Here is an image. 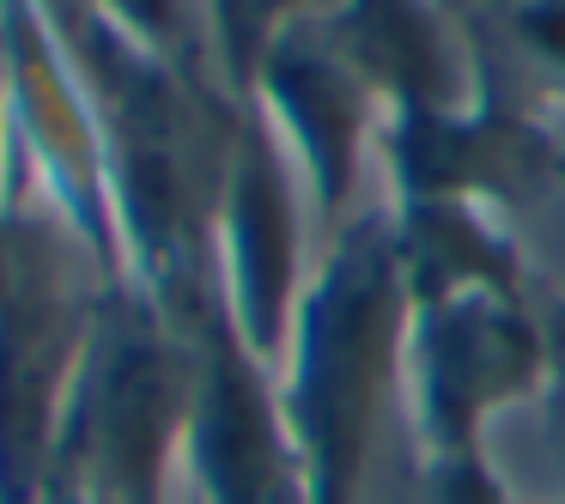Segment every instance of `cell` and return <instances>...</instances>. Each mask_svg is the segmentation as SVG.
<instances>
[{"label":"cell","mask_w":565,"mask_h":504,"mask_svg":"<svg viewBox=\"0 0 565 504\" xmlns=\"http://www.w3.org/2000/svg\"><path fill=\"white\" fill-rule=\"evenodd\" d=\"M390 504H414V480H407V486H395V498Z\"/></svg>","instance_id":"cell-21"},{"label":"cell","mask_w":565,"mask_h":504,"mask_svg":"<svg viewBox=\"0 0 565 504\" xmlns=\"http://www.w3.org/2000/svg\"><path fill=\"white\" fill-rule=\"evenodd\" d=\"M7 159H13V140H7V62H0V213H7Z\"/></svg>","instance_id":"cell-19"},{"label":"cell","mask_w":565,"mask_h":504,"mask_svg":"<svg viewBox=\"0 0 565 504\" xmlns=\"http://www.w3.org/2000/svg\"><path fill=\"white\" fill-rule=\"evenodd\" d=\"M407 377V286L395 268L390 207H359L322 244L292 317L280 401L305 462V504H359L383 414Z\"/></svg>","instance_id":"cell-2"},{"label":"cell","mask_w":565,"mask_h":504,"mask_svg":"<svg viewBox=\"0 0 565 504\" xmlns=\"http://www.w3.org/2000/svg\"><path fill=\"white\" fill-rule=\"evenodd\" d=\"M438 7L468 31V25H499V19L511 13V7H523V0H438Z\"/></svg>","instance_id":"cell-18"},{"label":"cell","mask_w":565,"mask_h":504,"mask_svg":"<svg viewBox=\"0 0 565 504\" xmlns=\"http://www.w3.org/2000/svg\"><path fill=\"white\" fill-rule=\"evenodd\" d=\"M220 280L237 334L256 346V358H268L280 371L286 346H292L298 298L310 286L305 183H298L292 152L274 135L256 98L244 104V135H237L232 183H225V207H220Z\"/></svg>","instance_id":"cell-9"},{"label":"cell","mask_w":565,"mask_h":504,"mask_svg":"<svg viewBox=\"0 0 565 504\" xmlns=\"http://www.w3.org/2000/svg\"><path fill=\"white\" fill-rule=\"evenodd\" d=\"M334 7H341V0H201L207 55H213V67H220V79L237 98H249L274 43L292 25H310V19L334 13Z\"/></svg>","instance_id":"cell-13"},{"label":"cell","mask_w":565,"mask_h":504,"mask_svg":"<svg viewBox=\"0 0 565 504\" xmlns=\"http://www.w3.org/2000/svg\"><path fill=\"white\" fill-rule=\"evenodd\" d=\"M43 504H92L79 486H67V480H50V492H43Z\"/></svg>","instance_id":"cell-20"},{"label":"cell","mask_w":565,"mask_h":504,"mask_svg":"<svg viewBox=\"0 0 565 504\" xmlns=\"http://www.w3.org/2000/svg\"><path fill=\"white\" fill-rule=\"evenodd\" d=\"M390 232L407 310L462 292H529L535 286L511 225L475 201H390Z\"/></svg>","instance_id":"cell-12"},{"label":"cell","mask_w":565,"mask_h":504,"mask_svg":"<svg viewBox=\"0 0 565 504\" xmlns=\"http://www.w3.org/2000/svg\"><path fill=\"white\" fill-rule=\"evenodd\" d=\"M414 468V504H511V486L492 455H450V462H407Z\"/></svg>","instance_id":"cell-15"},{"label":"cell","mask_w":565,"mask_h":504,"mask_svg":"<svg viewBox=\"0 0 565 504\" xmlns=\"http://www.w3.org/2000/svg\"><path fill=\"white\" fill-rule=\"evenodd\" d=\"M43 13H67V7H86V0H38ZM98 7H110L122 25H135L140 37L164 43V50H183V43H201L195 31H189L183 19V0H98Z\"/></svg>","instance_id":"cell-16"},{"label":"cell","mask_w":565,"mask_h":504,"mask_svg":"<svg viewBox=\"0 0 565 504\" xmlns=\"http://www.w3.org/2000/svg\"><path fill=\"white\" fill-rule=\"evenodd\" d=\"M492 31L541 98H565V0H523Z\"/></svg>","instance_id":"cell-14"},{"label":"cell","mask_w":565,"mask_h":504,"mask_svg":"<svg viewBox=\"0 0 565 504\" xmlns=\"http://www.w3.org/2000/svg\"><path fill=\"white\" fill-rule=\"evenodd\" d=\"M547 334L529 292H462L407 310V419L419 462L487 455L499 414L541 401Z\"/></svg>","instance_id":"cell-6"},{"label":"cell","mask_w":565,"mask_h":504,"mask_svg":"<svg viewBox=\"0 0 565 504\" xmlns=\"http://www.w3.org/2000/svg\"><path fill=\"white\" fill-rule=\"evenodd\" d=\"M475 92L444 110H395L377 122L395 201H475L499 219L565 195V147L541 116V92L523 79L492 25H468Z\"/></svg>","instance_id":"cell-5"},{"label":"cell","mask_w":565,"mask_h":504,"mask_svg":"<svg viewBox=\"0 0 565 504\" xmlns=\"http://www.w3.org/2000/svg\"><path fill=\"white\" fill-rule=\"evenodd\" d=\"M104 268L25 159H7L0 213V504H43L86 358Z\"/></svg>","instance_id":"cell-3"},{"label":"cell","mask_w":565,"mask_h":504,"mask_svg":"<svg viewBox=\"0 0 565 504\" xmlns=\"http://www.w3.org/2000/svg\"><path fill=\"white\" fill-rule=\"evenodd\" d=\"M262 116L274 122V135L286 140L298 164V183L310 201V232L317 244H334L347 225L359 219V171H365V147L377 140V110L371 86L341 62L322 25H292L268 50L256 74Z\"/></svg>","instance_id":"cell-10"},{"label":"cell","mask_w":565,"mask_h":504,"mask_svg":"<svg viewBox=\"0 0 565 504\" xmlns=\"http://www.w3.org/2000/svg\"><path fill=\"white\" fill-rule=\"evenodd\" d=\"M195 389H189L183 468L195 504H298L305 462L280 401V371L237 334L232 304L183 329Z\"/></svg>","instance_id":"cell-8"},{"label":"cell","mask_w":565,"mask_h":504,"mask_svg":"<svg viewBox=\"0 0 565 504\" xmlns=\"http://www.w3.org/2000/svg\"><path fill=\"white\" fill-rule=\"evenodd\" d=\"M535 310H541V334H547V389H541V407H547V431L565 450V292L535 280Z\"/></svg>","instance_id":"cell-17"},{"label":"cell","mask_w":565,"mask_h":504,"mask_svg":"<svg viewBox=\"0 0 565 504\" xmlns=\"http://www.w3.org/2000/svg\"><path fill=\"white\" fill-rule=\"evenodd\" d=\"M189 341L140 280H110L92 310L86 358L62 419L55 474L92 504H171L189 438Z\"/></svg>","instance_id":"cell-4"},{"label":"cell","mask_w":565,"mask_h":504,"mask_svg":"<svg viewBox=\"0 0 565 504\" xmlns=\"http://www.w3.org/2000/svg\"><path fill=\"white\" fill-rule=\"evenodd\" d=\"M341 62L371 86L383 116L444 110L475 92L468 37L438 0H341L317 19Z\"/></svg>","instance_id":"cell-11"},{"label":"cell","mask_w":565,"mask_h":504,"mask_svg":"<svg viewBox=\"0 0 565 504\" xmlns=\"http://www.w3.org/2000/svg\"><path fill=\"white\" fill-rule=\"evenodd\" d=\"M50 25L98 116L128 280H140L177 334L195 329L225 304L220 207L249 98L220 79L207 43L164 50L98 0L50 13Z\"/></svg>","instance_id":"cell-1"},{"label":"cell","mask_w":565,"mask_h":504,"mask_svg":"<svg viewBox=\"0 0 565 504\" xmlns=\"http://www.w3.org/2000/svg\"><path fill=\"white\" fill-rule=\"evenodd\" d=\"M0 62H7V140L13 159L38 176V189L55 201L104 280H128L122 232L110 207V176H104V135L92 98L55 37L50 13L38 0H0Z\"/></svg>","instance_id":"cell-7"}]
</instances>
